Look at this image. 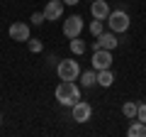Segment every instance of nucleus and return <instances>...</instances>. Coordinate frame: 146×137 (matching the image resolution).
<instances>
[{"instance_id": "1", "label": "nucleus", "mask_w": 146, "mask_h": 137, "mask_svg": "<svg viewBox=\"0 0 146 137\" xmlns=\"http://www.w3.org/2000/svg\"><path fill=\"white\" fill-rule=\"evenodd\" d=\"M54 95H56L58 105L73 108L80 100V86L76 83V81H61V83L56 86V91H54Z\"/></svg>"}, {"instance_id": "2", "label": "nucleus", "mask_w": 146, "mask_h": 137, "mask_svg": "<svg viewBox=\"0 0 146 137\" xmlns=\"http://www.w3.org/2000/svg\"><path fill=\"white\" fill-rule=\"evenodd\" d=\"M131 25V17L127 10H110L107 20H105V27L107 30H112L115 34H122V32H127Z\"/></svg>"}, {"instance_id": "3", "label": "nucleus", "mask_w": 146, "mask_h": 137, "mask_svg": "<svg viewBox=\"0 0 146 137\" xmlns=\"http://www.w3.org/2000/svg\"><path fill=\"white\" fill-rule=\"evenodd\" d=\"M56 76H58L61 81H78V76H80V64L73 61V56H71V59H58V64H56Z\"/></svg>"}, {"instance_id": "4", "label": "nucleus", "mask_w": 146, "mask_h": 137, "mask_svg": "<svg viewBox=\"0 0 146 137\" xmlns=\"http://www.w3.org/2000/svg\"><path fill=\"white\" fill-rule=\"evenodd\" d=\"M90 118H93V105H90L88 100H78V103L71 108V120L73 122H80V125H83Z\"/></svg>"}, {"instance_id": "5", "label": "nucleus", "mask_w": 146, "mask_h": 137, "mask_svg": "<svg viewBox=\"0 0 146 137\" xmlns=\"http://www.w3.org/2000/svg\"><path fill=\"white\" fill-rule=\"evenodd\" d=\"M98 42H93V52L95 49H110V52H115L117 44H119V39H117V34L112 30H105L100 37H95Z\"/></svg>"}, {"instance_id": "6", "label": "nucleus", "mask_w": 146, "mask_h": 137, "mask_svg": "<svg viewBox=\"0 0 146 137\" xmlns=\"http://www.w3.org/2000/svg\"><path fill=\"white\" fill-rule=\"evenodd\" d=\"M80 32H83V17L80 15H71V17L63 20V34H66L68 39L80 37Z\"/></svg>"}, {"instance_id": "7", "label": "nucleus", "mask_w": 146, "mask_h": 137, "mask_svg": "<svg viewBox=\"0 0 146 137\" xmlns=\"http://www.w3.org/2000/svg\"><path fill=\"white\" fill-rule=\"evenodd\" d=\"M93 68L95 71L112 68V52H110V49H95L93 52Z\"/></svg>"}, {"instance_id": "8", "label": "nucleus", "mask_w": 146, "mask_h": 137, "mask_svg": "<svg viewBox=\"0 0 146 137\" xmlns=\"http://www.w3.org/2000/svg\"><path fill=\"white\" fill-rule=\"evenodd\" d=\"M7 34H10V39H15V42H27L29 39V25L27 22H12L10 30H7Z\"/></svg>"}, {"instance_id": "9", "label": "nucleus", "mask_w": 146, "mask_h": 137, "mask_svg": "<svg viewBox=\"0 0 146 137\" xmlns=\"http://www.w3.org/2000/svg\"><path fill=\"white\" fill-rule=\"evenodd\" d=\"M42 12H44V17H46V22L58 20V17L63 15V0H49Z\"/></svg>"}, {"instance_id": "10", "label": "nucleus", "mask_w": 146, "mask_h": 137, "mask_svg": "<svg viewBox=\"0 0 146 137\" xmlns=\"http://www.w3.org/2000/svg\"><path fill=\"white\" fill-rule=\"evenodd\" d=\"M90 15H93L95 20H107L110 3H107V0H93V3H90Z\"/></svg>"}, {"instance_id": "11", "label": "nucleus", "mask_w": 146, "mask_h": 137, "mask_svg": "<svg viewBox=\"0 0 146 137\" xmlns=\"http://www.w3.org/2000/svg\"><path fill=\"white\" fill-rule=\"evenodd\" d=\"M112 83H115V71H112V68H102V71H98V86L110 88Z\"/></svg>"}, {"instance_id": "12", "label": "nucleus", "mask_w": 146, "mask_h": 137, "mask_svg": "<svg viewBox=\"0 0 146 137\" xmlns=\"http://www.w3.org/2000/svg\"><path fill=\"white\" fill-rule=\"evenodd\" d=\"M80 83H83V88H93L95 83H98V71L95 68H90V71H80Z\"/></svg>"}, {"instance_id": "13", "label": "nucleus", "mask_w": 146, "mask_h": 137, "mask_svg": "<svg viewBox=\"0 0 146 137\" xmlns=\"http://www.w3.org/2000/svg\"><path fill=\"white\" fill-rule=\"evenodd\" d=\"M68 47H71V54H73V56H83V54L88 52V44H85L80 37H73L71 42H68Z\"/></svg>"}, {"instance_id": "14", "label": "nucleus", "mask_w": 146, "mask_h": 137, "mask_svg": "<svg viewBox=\"0 0 146 137\" xmlns=\"http://www.w3.org/2000/svg\"><path fill=\"white\" fill-rule=\"evenodd\" d=\"M127 135L129 137H146V122H141V120H131V125H129V130H127Z\"/></svg>"}, {"instance_id": "15", "label": "nucleus", "mask_w": 146, "mask_h": 137, "mask_svg": "<svg viewBox=\"0 0 146 137\" xmlns=\"http://www.w3.org/2000/svg\"><path fill=\"white\" fill-rule=\"evenodd\" d=\"M136 110H139V103H134V100H127L124 105H122V115H124L127 120H134Z\"/></svg>"}, {"instance_id": "16", "label": "nucleus", "mask_w": 146, "mask_h": 137, "mask_svg": "<svg viewBox=\"0 0 146 137\" xmlns=\"http://www.w3.org/2000/svg\"><path fill=\"white\" fill-rule=\"evenodd\" d=\"M27 49H29V52L32 54H42L44 52V42H42V39H27Z\"/></svg>"}, {"instance_id": "17", "label": "nucleus", "mask_w": 146, "mask_h": 137, "mask_svg": "<svg viewBox=\"0 0 146 137\" xmlns=\"http://www.w3.org/2000/svg\"><path fill=\"white\" fill-rule=\"evenodd\" d=\"M102 32H105V20H95L93 17V22H90V34L93 37H100Z\"/></svg>"}, {"instance_id": "18", "label": "nucleus", "mask_w": 146, "mask_h": 137, "mask_svg": "<svg viewBox=\"0 0 146 137\" xmlns=\"http://www.w3.org/2000/svg\"><path fill=\"white\" fill-rule=\"evenodd\" d=\"M29 22H34V27H39V25H44V22H46V17H44V12H32Z\"/></svg>"}, {"instance_id": "19", "label": "nucleus", "mask_w": 146, "mask_h": 137, "mask_svg": "<svg viewBox=\"0 0 146 137\" xmlns=\"http://www.w3.org/2000/svg\"><path fill=\"white\" fill-rule=\"evenodd\" d=\"M136 120L146 122V103H139V110H136Z\"/></svg>"}, {"instance_id": "20", "label": "nucleus", "mask_w": 146, "mask_h": 137, "mask_svg": "<svg viewBox=\"0 0 146 137\" xmlns=\"http://www.w3.org/2000/svg\"><path fill=\"white\" fill-rule=\"evenodd\" d=\"M46 61H49V64H51V66H56V64H58V56H54V54H51V56H49V59H46Z\"/></svg>"}, {"instance_id": "21", "label": "nucleus", "mask_w": 146, "mask_h": 137, "mask_svg": "<svg viewBox=\"0 0 146 137\" xmlns=\"http://www.w3.org/2000/svg\"><path fill=\"white\" fill-rule=\"evenodd\" d=\"M78 3H80V0H63V5H71V7H73V5H78Z\"/></svg>"}, {"instance_id": "22", "label": "nucleus", "mask_w": 146, "mask_h": 137, "mask_svg": "<svg viewBox=\"0 0 146 137\" xmlns=\"http://www.w3.org/2000/svg\"><path fill=\"white\" fill-rule=\"evenodd\" d=\"M0 125H3V113H0Z\"/></svg>"}, {"instance_id": "23", "label": "nucleus", "mask_w": 146, "mask_h": 137, "mask_svg": "<svg viewBox=\"0 0 146 137\" xmlns=\"http://www.w3.org/2000/svg\"><path fill=\"white\" fill-rule=\"evenodd\" d=\"M85 3H93V0H85Z\"/></svg>"}]
</instances>
